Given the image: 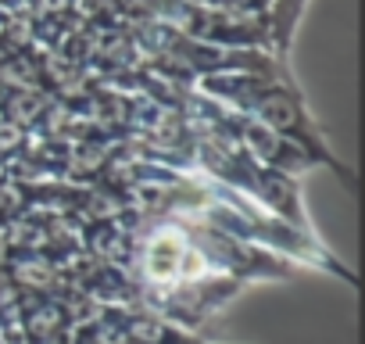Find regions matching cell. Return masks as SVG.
Returning <instances> with one entry per match:
<instances>
[{
  "mask_svg": "<svg viewBox=\"0 0 365 344\" xmlns=\"http://www.w3.org/2000/svg\"><path fill=\"white\" fill-rule=\"evenodd\" d=\"M47 108H51L47 93H40V90H33V86H19V90L8 97V104H4L8 118L19 122V126H22V122H36V118H43Z\"/></svg>",
  "mask_w": 365,
  "mask_h": 344,
  "instance_id": "6da1fadb",
  "label": "cell"
},
{
  "mask_svg": "<svg viewBox=\"0 0 365 344\" xmlns=\"http://www.w3.org/2000/svg\"><path fill=\"white\" fill-rule=\"evenodd\" d=\"M19 280H22L26 287H47V283L54 280V269H51V262H43V258H26V262L19 265Z\"/></svg>",
  "mask_w": 365,
  "mask_h": 344,
  "instance_id": "7a4b0ae2",
  "label": "cell"
},
{
  "mask_svg": "<svg viewBox=\"0 0 365 344\" xmlns=\"http://www.w3.org/2000/svg\"><path fill=\"white\" fill-rule=\"evenodd\" d=\"M22 140H26V133H22V126H19V122L0 118V154L19 151V147H22Z\"/></svg>",
  "mask_w": 365,
  "mask_h": 344,
  "instance_id": "3957f363",
  "label": "cell"
},
{
  "mask_svg": "<svg viewBox=\"0 0 365 344\" xmlns=\"http://www.w3.org/2000/svg\"><path fill=\"white\" fill-rule=\"evenodd\" d=\"M0 8H4V11H19L22 0H0Z\"/></svg>",
  "mask_w": 365,
  "mask_h": 344,
  "instance_id": "277c9868",
  "label": "cell"
}]
</instances>
